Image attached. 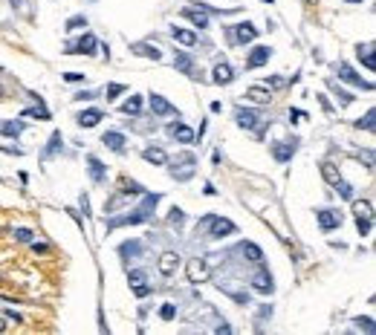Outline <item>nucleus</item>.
I'll return each instance as SVG.
<instances>
[{"instance_id":"nucleus-28","label":"nucleus","mask_w":376,"mask_h":335,"mask_svg":"<svg viewBox=\"0 0 376 335\" xmlns=\"http://www.w3.org/2000/svg\"><path fill=\"white\" fill-rule=\"evenodd\" d=\"M142 156L148 159V162H153V165H162V162H168V156H165V150H162V148H145Z\"/></svg>"},{"instance_id":"nucleus-50","label":"nucleus","mask_w":376,"mask_h":335,"mask_svg":"<svg viewBox=\"0 0 376 335\" xmlns=\"http://www.w3.org/2000/svg\"><path fill=\"white\" fill-rule=\"evenodd\" d=\"M263 3H272V0H263Z\"/></svg>"},{"instance_id":"nucleus-47","label":"nucleus","mask_w":376,"mask_h":335,"mask_svg":"<svg viewBox=\"0 0 376 335\" xmlns=\"http://www.w3.org/2000/svg\"><path fill=\"white\" fill-rule=\"evenodd\" d=\"M3 326H6V324H3V321H0V332H3Z\"/></svg>"},{"instance_id":"nucleus-49","label":"nucleus","mask_w":376,"mask_h":335,"mask_svg":"<svg viewBox=\"0 0 376 335\" xmlns=\"http://www.w3.org/2000/svg\"><path fill=\"white\" fill-rule=\"evenodd\" d=\"M3 93H6V90H3V87H0V98H3Z\"/></svg>"},{"instance_id":"nucleus-16","label":"nucleus","mask_w":376,"mask_h":335,"mask_svg":"<svg viewBox=\"0 0 376 335\" xmlns=\"http://www.w3.org/2000/svg\"><path fill=\"white\" fill-rule=\"evenodd\" d=\"M87 165H90V177H93V182H96V185H101V182L108 179V168L101 165L96 156H87Z\"/></svg>"},{"instance_id":"nucleus-26","label":"nucleus","mask_w":376,"mask_h":335,"mask_svg":"<svg viewBox=\"0 0 376 335\" xmlns=\"http://www.w3.org/2000/svg\"><path fill=\"white\" fill-rule=\"evenodd\" d=\"M119 255L125 257H139L142 255V243H139V240H130V243H122V246H119Z\"/></svg>"},{"instance_id":"nucleus-38","label":"nucleus","mask_w":376,"mask_h":335,"mask_svg":"<svg viewBox=\"0 0 376 335\" xmlns=\"http://www.w3.org/2000/svg\"><path fill=\"white\" fill-rule=\"evenodd\" d=\"M26 116H38V119H49V110H46L44 104H38V107H29Z\"/></svg>"},{"instance_id":"nucleus-2","label":"nucleus","mask_w":376,"mask_h":335,"mask_svg":"<svg viewBox=\"0 0 376 335\" xmlns=\"http://www.w3.org/2000/svg\"><path fill=\"white\" fill-rule=\"evenodd\" d=\"M197 229H208V237L211 240H223V237H229V234H234L237 226H234L232 220H226V217L208 214V217H203V222H200Z\"/></svg>"},{"instance_id":"nucleus-30","label":"nucleus","mask_w":376,"mask_h":335,"mask_svg":"<svg viewBox=\"0 0 376 335\" xmlns=\"http://www.w3.org/2000/svg\"><path fill=\"white\" fill-rule=\"evenodd\" d=\"M139 110H142V98L139 96H130L125 104H122V113L125 116H139Z\"/></svg>"},{"instance_id":"nucleus-1","label":"nucleus","mask_w":376,"mask_h":335,"mask_svg":"<svg viewBox=\"0 0 376 335\" xmlns=\"http://www.w3.org/2000/svg\"><path fill=\"white\" fill-rule=\"evenodd\" d=\"M159 200H162V194H148V191H145V200H142V205H139V208L122 214V217L108 220V226H104V229H108V231H116V229H122V226H139V222H148L153 217V208H156V203H159Z\"/></svg>"},{"instance_id":"nucleus-44","label":"nucleus","mask_w":376,"mask_h":335,"mask_svg":"<svg viewBox=\"0 0 376 335\" xmlns=\"http://www.w3.org/2000/svg\"><path fill=\"white\" fill-rule=\"evenodd\" d=\"M356 326H365L367 332H373V329H376V324L370 321V318H356Z\"/></svg>"},{"instance_id":"nucleus-27","label":"nucleus","mask_w":376,"mask_h":335,"mask_svg":"<svg viewBox=\"0 0 376 335\" xmlns=\"http://www.w3.org/2000/svg\"><path fill=\"white\" fill-rule=\"evenodd\" d=\"M232 78H234V72L229 64H217L214 67V84H229Z\"/></svg>"},{"instance_id":"nucleus-21","label":"nucleus","mask_w":376,"mask_h":335,"mask_svg":"<svg viewBox=\"0 0 376 335\" xmlns=\"http://www.w3.org/2000/svg\"><path fill=\"white\" fill-rule=\"evenodd\" d=\"M174 67H177L179 72H185V75H194V61H191V55H185V52L174 55Z\"/></svg>"},{"instance_id":"nucleus-3","label":"nucleus","mask_w":376,"mask_h":335,"mask_svg":"<svg viewBox=\"0 0 376 335\" xmlns=\"http://www.w3.org/2000/svg\"><path fill=\"white\" fill-rule=\"evenodd\" d=\"M194 171H197V159H194V153H179V159L171 162V177L179 179V182H188V179L194 177Z\"/></svg>"},{"instance_id":"nucleus-13","label":"nucleus","mask_w":376,"mask_h":335,"mask_svg":"<svg viewBox=\"0 0 376 335\" xmlns=\"http://www.w3.org/2000/svg\"><path fill=\"white\" fill-rule=\"evenodd\" d=\"M151 110H153L156 116H174V113H177V107L168 104V98L156 96V93H151Z\"/></svg>"},{"instance_id":"nucleus-14","label":"nucleus","mask_w":376,"mask_h":335,"mask_svg":"<svg viewBox=\"0 0 376 335\" xmlns=\"http://www.w3.org/2000/svg\"><path fill=\"white\" fill-rule=\"evenodd\" d=\"M177 263H179V255H177V252H165V255L159 257V272L165 274V277H171V274L177 272Z\"/></svg>"},{"instance_id":"nucleus-35","label":"nucleus","mask_w":376,"mask_h":335,"mask_svg":"<svg viewBox=\"0 0 376 335\" xmlns=\"http://www.w3.org/2000/svg\"><path fill=\"white\" fill-rule=\"evenodd\" d=\"M330 90L336 93V96H339L341 104H353V96H350V93H344V90H341L339 84H336V81H330Z\"/></svg>"},{"instance_id":"nucleus-19","label":"nucleus","mask_w":376,"mask_h":335,"mask_svg":"<svg viewBox=\"0 0 376 335\" xmlns=\"http://www.w3.org/2000/svg\"><path fill=\"white\" fill-rule=\"evenodd\" d=\"M246 98H249V101H258V104H269V101H272V93H269L266 87H249L246 90Z\"/></svg>"},{"instance_id":"nucleus-20","label":"nucleus","mask_w":376,"mask_h":335,"mask_svg":"<svg viewBox=\"0 0 376 335\" xmlns=\"http://www.w3.org/2000/svg\"><path fill=\"white\" fill-rule=\"evenodd\" d=\"M356 55H359V61L365 64L367 70H373V67H376V64H373V44H359Z\"/></svg>"},{"instance_id":"nucleus-51","label":"nucleus","mask_w":376,"mask_h":335,"mask_svg":"<svg viewBox=\"0 0 376 335\" xmlns=\"http://www.w3.org/2000/svg\"><path fill=\"white\" fill-rule=\"evenodd\" d=\"M307 3H315V0H307Z\"/></svg>"},{"instance_id":"nucleus-25","label":"nucleus","mask_w":376,"mask_h":335,"mask_svg":"<svg viewBox=\"0 0 376 335\" xmlns=\"http://www.w3.org/2000/svg\"><path fill=\"white\" fill-rule=\"evenodd\" d=\"M171 136H174V139H179V142H185V145L197 139V136L191 133V127H185V124H171Z\"/></svg>"},{"instance_id":"nucleus-6","label":"nucleus","mask_w":376,"mask_h":335,"mask_svg":"<svg viewBox=\"0 0 376 335\" xmlns=\"http://www.w3.org/2000/svg\"><path fill=\"white\" fill-rule=\"evenodd\" d=\"M336 72L341 75V81H347V84H353V87H365V90H373V84L370 81H362V75H359L350 64H344V61H339L336 64Z\"/></svg>"},{"instance_id":"nucleus-5","label":"nucleus","mask_w":376,"mask_h":335,"mask_svg":"<svg viewBox=\"0 0 376 335\" xmlns=\"http://www.w3.org/2000/svg\"><path fill=\"white\" fill-rule=\"evenodd\" d=\"M127 283H130V289H133L136 298H145V295H151V286H148V274L142 269H133V272H127Z\"/></svg>"},{"instance_id":"nucleus-32","label":"nucleus","mask_w":376,"mask_h":335,"mask_svg":"<svg viewBox=\"0 0 376 335\" xmlns=\"http://www.w3.org/2000/svg\"><path fill=\"white\" fill-rule=\"evenodd\" d=\"M243 255L249 257L252 263H263V252H260L255 243H243Z\"/></svg>"},{"instance_id":"nucleus-17","label":"nucleus","mask_w":376,"mask_h":335,"mask_svg":"<svg viewBox=\"0 0 376 335\" xmlns=\"http://www.w3.org/2000/svg\"><path fill=\"white\" fill-rule=\"evenodd\" d=\"M252 286H255L260 295H269V292H272V277H269V272L263 269V266H260V272L252 277Z\"/></svg>"},{"instance_id":"nucleus-36","label":"nucleus","mask_w":376,"mask_h":335,"mask_svg":"<svg viewBox=\"0 0 376 335\" xmlns=\"http://www.w3.org/2000/svg\"><path fill=\"white\" fill-rule=\"evenodd\" d=\"M353 211H356V217H373L370 203H353Z\"/></svg>"},{"instance_id":"nucleus-9","label":"nucleus","mask_w":376,"mask_h":335,"mask_svg":"<svg viewBox=\"0 0 376 335\" xmlns=\"http://www.w3.org/2000/svg\"><path fill=\"white\" fill-rule=\"evenodd\" d=\"M269 58H272V49H269V46H255L252 55L246 58V70H258V67H263Z\"/></svg>"},{"instance_id":"nucleus-41","label":"nucleus","mask_w":376,"mask_h":335,"mask_svg":"<svg viewBox=\"0 0 376 335\" xmlns=\"http://www.w3.org/2000/svg\"><path fill=\"white\" fill-rule=\"evenodd\" d=\"M61 78L67 81V84H81V81H84V75H81V72H64Z\"/></svg>"},{"instance_id":"nucleus-15","label":"nucleus","mask_w":376,"mask_h":335,"mask_svg":"<svg viewBox=\"0 0 376 335\" xmlns=\"http://www.w3.org/2000/svg\"><path fill=\"white\" fill-rule=\"evenodd\" d=\"M101 142H104V145H108L110 150H116V153H125V136H122V133H116V130H108L104 133V136H101Z\"/></svg>"},{"instance_id":"nucleus-37","label":"nucleus","mask_w":376,"mask_h":335,"mask_svg":"<svg viewBox=\"0 0 376 335\" xmlns=\"http://www.w3.org/2000/svg\"><path fill=\"white\" fill-rule=\"evenodd\" d=\"M159 315H162V321H174V318H177V306H174V303H165Z\"/></svg>"},{"instance_id":"nucleus-8","label":"nucleus","mask_w":376,"mask_h":335,"mask_svg":"<svg viewBox=\"0 0 376 335\" xmlns=\"http://www.w3.org/2000/svg\"><path fill=\"white\" fill-rule=\"evenodd\" d=\"M315 217H318V226H321L324 231H333V229H339L341 226V214L333 211V208H321Z\"/></svg>"},{"instance_id":"nucleus-40","label":"nucleus","mask_w":376,"mask_h":335,"mask_svg":"<svg viewBox=\"0 0 376 335\" xmlns=\"http://www.w3.org/2000/svg\"><path fill=\"white\" fill-rule=\"evenodd\" d=\"M125 93V84H110L108 87V101H113L116 96H122Z\"/></svg>"},{"instance_id":"nucleus-48","label":"nucleus","mask_w":376,"mask_h":335,"mask_svg":"<svg viewBox=\"0 0 376 335\" xmlns=\"http://www.w3.org/2000/svg\"><path fill=\"white\" fill-rule=\"evenodd\" d=\"M347 3H362V0H347Z\"/></svg>"},{"instance_id":"nucleus-4","label":"nucleus","mask_w":376,"mask_h":335,"mask_svg":"<svg viewBox=\"0 0 376 335\" xmlns=\"http://www.w3.org/2000/svg\"><path fill=\"white\" fill-rule=\"evenodd\" d=\"M185 274H188V281L194 283H206L208 277H211V266L206 263V260H200V257H194V260H188V266H185Z\"/></svg>"},{"instance_id":"nucleus-29","label":"nucleus","mask_w":376,"mask_h":335,"mask_svg":"<svg viewBox=\"0 0 376 335\" xmlns=\"http://www.w3.org/2000/svg\"><path fill=\"white\" fill-rule=\"evenodd\" d=\"M130 49H133V52H139V55H145V58H153V61H159V49H156V46H151V44H133L130 46Z\"/></svg>"},{"instance_id":"nucleus-11","label":"nucleus","mask_w":376,"mask_h":335,"mask_svg":"<svg viewBox=\"0 0 376 335\" xmlns=\"http://www.w3.org/2000/svg\"><path fill=\"white\" fill-rule=\"evenodd\" d=\"M182 15H185V18L191 20V23H194L197 29H206V26H208V12H203V9L197 6V3L185 6V9H182Z\"/></svg>"},{"instance_id":"nucleus-10","label":"nucleus","mask_w":376,"mask_h":335,"mask_svg":"<svg viewBox=\"0 0 376 335\" xmlns=\"http://www.w3.org/2000/svg\"><path fill=\"white\" fill-rule=\"evenodd\" d=\"M296 145H298V139L275 142V145H272V156H275L278 162H289V159H292V153H296Z\"/></svg>"},{"instance_id":"nucleus-43","label":"nucleus","mask_w":376,"mask_h":335,"mask_svg":"<svg viewBox=\"0 0 376 335\" xmlns=\"http://www.w3.org/2000/svg\"><path fill=\"white\" fill-rule=\"evenodd\" d=\"M356 226H359L362 234H367V231H370V217H356Z\"/></svg>"},{"instance_id":"nucleus-18","label":"nucleus","mask_w":376,"mask_h":335,"mask_svg":"<svg viewBox=\"0 0 376 335\" xmlns=\"http://www.w3.org/2000/svg\"><path fill=\"white\" fill-rule=\"evenodd\" d=\"M171 38H174V41H179V44H185V46H194V44H197V35H194L191 29H182V26H171Z\"/></svg>"},{"instance_id":"nucleus-12","label":"nucleus","mask_w":376,"mask_h":335,"mask_svg":"<svg viewBox=\"0 0 376 335\" xmlns=\"http://www.w3.org/2000/svg\"><path fill=\"white\" fill-rule=\"evenodd\" d=\"M96 46H99V41H96V35H81L78 38V44H72L70 46V52H81V55H93L96 52Z\"/></svg>"},{"instance_id":"nucleus-42","label":"nucleus","mask_w":376,"mask_h":335,"mask_svg":"<svg viewBox=\"0 0 376 335\" xmlns=\"http://www.w3.org/2000/svg\"><path fill=\"white\" fill-rule=\"evenodd\" d=\"M12 234H15V237H18L20 243H29V240H32V231H29V229H15Z\"/></svg>"},{"instance_id":"nucleus-23","label":"nucleus","mask_w":376,"mask_h":335,"mask_svg":"<svg viewBox=\"0 0 376 335\" xmlns=\"http://www.w3.org/2000/svg\"><path fill=\"white\" fill-rule=\"evenodd\" d=\"M237 124H240L243 130H252V127L258 124V116L252 113V110H243V107H237Z\"/></svg>"},{"instance_id":"nucleus-45","label":"nucleus","mask_w":376,"mask_h":335,"mask_svg":"<svg viewBox=\"0 0 376 335\" xmlns=\"http://www.w3.org/2000/svg\"><path fill=\"white\" fill-rule=\"evenodd\" d=\"M78 26H87V18H72L67 23V29H78Z\"/></svg>"},{"instance_id":"nucleus-24","label":"nucleus","mask_w":376,"mask_h":335,"mask_svg":"<svg viewBox=\"0 0 376 335\" xmlns=\"http://www.w3.org/2000/svg\"><path fill=\"white\" fill-rule=\"evenodd\" d=\"M101 116H104L101 110H84V113L78 116V124L81 127H96V124L101 122Z\"/></svg>"},{"instance_id":"nucleus-34","label":"nucleus","mask_w":376,"mask_h":335,"mask_svg":"<svg viewBox=\"0 0 376 335\" xmlns=\"http://www.w3.org/2000/svg\"><path fill=\"white\" fill-rule=\"evenodd\" d=\"M168 222H171V226H177V229H182V222H185V214H182L177 205H174V208L168 211Z\"/></svg>"},{"instance_id":"nucleus-31","label":"nucleus","mask_w":376,"mask_h":335,"mask_svg":"<svg viewBox=\"0 0 376 335\" xmlns=\"http://www.w3.org/2000/svg\"><path fill=\"white\" fill-rule=\"evenodd\" d=\"M321 177L327 179L330 185H339V182H341V174H339V171H336V168L330 165V162H324V165H321Z\"/></svg>"},{"instance_id":"nucleus-7","label":"nucleus","mask_w":376,"mask_h":335,"mask_svg":"<svg viewBox=\"0 0 376 335\" xmlns=\"http://www.w3.org/2000/svg\"><path fill=\"white\" fill-rule=\"evenodd\" d=\"M229 32H234V35H232V44H249V41H255V38H258L255 23H237V26L229 29Z\"/></svg>"},{"instance_id":"nucleus-39","label":"nucleus","mask_w":376,"mask_h":335,"mask_svg":"<svg viewBox=\"0 0 376 335\" xmlns=\"http://www.w3.org/2000/svg\"><path fill=\"white\" fill-rule=\"evenodd\" d=\"M356 127H365V130H373V110H367L365 119H359Z\"/></svg>"},{"instance_id":"nucleus-33","label":"nucleus","mask_w":376,"mask_h":335,"mask_svg":"<svg viewBox=\"0 0 376 335\" xmlns=\"http://www.w3.org/2000/svg\"><path fill=\"white\" fill-rule=\"evenodd\" d=\"M61 148H64V139H61V133L55 130V133H52V139H49V145H46V153H44V156H46V159L55 156V153H58Z\"/></svg>"},{"instance_id":"nucleus-22","label":"nucleus","mask_w":376,"mask_h":335,"mask_svg":"<svg viewBox=\"0 0 376 335\" xmlns=\"http://www.w3.org/2000/svg\"><path fill=\"white\" fill-rule=\"evenodd\" d=\"M23 127H26L23 122H9V119H3V122H0V136H20Z\"/></svg>"},{"instance_id":"nucleus-46","label":"nucleus","mask_w":376,"mask_h":335,"mask_svg":"<svg viewBox=\"0 0 376 335\" xmlns=\"http://www.w3.org/2000/svg\"><path fill=\"white\" fill-rule=\"evenodd\" d=\"M81 211H84V217H90V200H87V194H81Z\"/></svg>"}]
</instances>
